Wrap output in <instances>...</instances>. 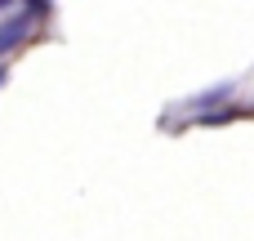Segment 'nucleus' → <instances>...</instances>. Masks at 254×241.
Masks as SVG:
<instances>
[{"instance_id": "nucleus-1", "label": "nucleus", "mask_w": 254, "mask_h": 241, "mask_svg": "<svg viewBox=\"0 0 254 241\" xmlns=\"http://www.w3.org/2000/svg\"><path fill=\"white\" fill-rule=\"evenodd\" d=\"M31 18H36V9H18V13H9V18L0 22V58H4V54H9V49L31 31Z\"/></svg>"}, {"instance_id": "nucleus-3", "label": "nucleus", "mask_w": 254, "mask_h": 241, "mask_svg": "<svg viewBox=\"0 0 254 241\" xmlns=\"http://www.w3.org/2000/svg\"><path fill=\"white\" fill-rule=\"evenodd\" d=\"M4 80H9V67H0V85H4Z\"/></svg>"}, {"instance_id": "nucleus-2", "label": "nucleus", "mask_w": 254, "mask_h": 241, "mask_svg": "<svg viewBox=\"0 0 254 241\" xmlns=\"http://www.w3.org/2000/svg\"><path fill=\"white\" fill-rule=\"evenodd\" d=\"M232 80H223V85H214V89H205V94H196V98H188V112H196V107H210V103H228L232 98Z\"/></svg>"}]
</instances>
